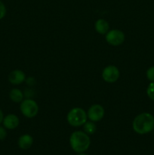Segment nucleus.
I'll return each mask as SVG.
<instances>
[{
    "instance_id": "obj_1",
    "label": "nucleus",
    "mask_w": 154,
    "mask_h": 155,
    "mask_svg": "<svg viewBox=\"0 0 154 155\" xmlns=\"http://www.w3.org/2000/svg\"><path fill=\"white\" fill-rule=\"evenodd\" d=\"M133 130L137 134L149 133L154 129V117L149 113H142L137 115L132 124Z\"/></svg>"
},
{
    "instance_id": "obj_2",
    "label": "nucleus",
    "mask_w": 154,
    "mask_h": 155,
    "mask_svg": "<svg viewBox=\"0 0 154 155\" xmlns=\"http://www.w3.org/2000/svg\"><path fill=\"white\" fill-rule=\"evenodd\" d=\"M69 144L75 152L82 153L87 151L91 145L88 135L82 131H75L69 137Z\"/></svg>"
},
{
    "instance_id": "obj_3",
    "label": "nucleus",
    "mask_w": 154,
    "mask_h": 155,
    "mask_svg": "<svg viewBox=\"0 0 154 155\" xmlns=\"http://www.w3.org/2000/svg\"><path fill=\"white\" fill-rule=\"evenodd\" d=\"M87 114L81 107H74L69 110L66 119L70 126L74 127H79L83 126L87 121Z\"/></svg>"
},
{
    "instance_id": "obj_4",
    "label": "nucleus",
    "mask_w": 154,
    "mask_h": 155,
    "mask_svg": "<svg viewBox=\"0 0 154 155\" xmlns=\"http://www.w3.org/2000/svg\"><path fill=\"white\" fill-rule=\"evenodd\" d=\"M20 108L23 115L28 118L34 117L39 112V106L37 103L32 99H26L21 101Z\"/></svg>"
},
{
    "instance_id": "obj_5",
    "label": "nucleus",
    "mask_w": 154,
    "mask_h": 155,
    "mask_svg": "<svg viewBox=\"0 0 154 155\" xmlns=\"http://www.w3.org/2000/svg\"><path fill=\"white\" fill-rule=\"evenodd\" d=\"M105 35L106 41L113 46H118L122 44L125 39L124 33L119 30H110Z\"/></svg>"
},
{
    "instance_id": "obj_6",
    "label": "nucleus",
    "mask_w": 154,
    "mask_h": 155,
    "mask_svg": "<svg viewBox=\"0 0 154 155\" xmlns=\"http://www.w3.org/2000/svg\"><path fill=\"white\" fill-rule=\"evenodd\" d=\"M119 71L114 65L106 67L102 72V77L104 81L109 83H115L119 78Z\"/></svg>"
},
{
    "instance_id": "obj_7",
    "label": "nucleus",
    "mask_w": 154,
    "mask_h": 155,
    "mask_svg": "<svg viewBox=\"0 0 154 155\" xmlns=\"http://www.w3.org/2000/svg\"><path fill=\"white\" fill-rule=\"evenodd\" d=\"M88 118L92 122L101 120L104 116V109L100 104H93L89 107L87 113Z\"/></svg>"
},
{
    "instance_id": "obj_8",
    "label": "nucleus",
    "mask_w": 154,
    "mask_h": 155,
    "mask_svg": "<svg viewBox=\"0 0 154 155\" xmlns=\"http://www.w3.org/2000/svg\"><path fill=\"white\" fill-rule=\"evenodd\" d=\"M25 74L21 70L12 71L8 75V81L13 85H19L25 80Z\"/></svg>"
},
{
    "instance_id": "obj_9",
    "label": "nucleus",
    "mask_w": 154,
    "mask_h": 155,
    "mask_svg": "<svg viewBox=\"0 0 154 155\" xmlns=\"http://www.w3.org/2000/svg\"><path fill=\"white\" fill-rule=\"evenodd\" d=\"M2 123L5 128L8 129V130H14L18 127L20 121L19 118L16 115L11 114H8L7 116L5 117Z\"/></svg>"
},
{
    "instance_id": "obj_10",
    "label": "nucleus",
    "mask_w": 154,
    "mask_h": 155,
    "mask_svg": "<svg viewBox=\"0 0 154 155\" xmlns=\"http://www.w3.org/2000/svg\"><path fill=\"white\" fill-rule=\"evenodd\" d=\"M33 144V138L30 135L25 134L18 139V146L22 150H27L31 148Z\"/></svg>"
},
{
    "instance_id": "obj_11",
    "label": "nucleus",
    "mask_w": 154,
    "mask_h": 155,
    "mask_svg": "<svg viewBox=\"0 0 154 155\" xmlns=\"http://www.w3.org/2000/svg\"><path fill=\"white\" fill-rule=\"evenodd\" d=\"M95 30L101 35H105L109 31V24L104 19H99L95 22Z\"/></svg>"
},
{
    "instance_id": "obj_12",
    "label": "nucleus",
    "mask_w": 154,
    "mask_h": 155,
    "mask_svg": "<svg viewBox=\"0 0 154 155\" xmlns=\"http://www.w3.org/2000/svg\"><path fill=\"white\" fill-rule=\"evenodd\" d=\"M9 97H10V99L14 102L20 103L23 101L24 95L20 89H13L11 90L10 93H9Z\"/></svg>"
},
{
    "instance_id": "obj_13",
    "label": "nucleus",
    "mask_w": 154,
    "mask_h": 155,
    "mask_svg": "<svg viewBox=\"0 0 154 155\" xmlns=\"http://www.w3.org/2000/svg\"><path fill=\"white\" fill-rule=\"evenodd\" d=\"M97 130L96 125L94 122L92 121H89L87 122L86 121L84 124H83V130L85 133H87L88 135H92L95 133Z\"/></svg>"
},
{
    "instance_id": "obj_14",
    "label": "nucleus",
    "mask_w": 154,
    "mask_h": 155,
    "mask_svg": "<svg viewBox=\"0 0 154 155\" xmlns=\"http://www.w3.org/2000/svg\"><path fill=\"white\" fill-rule=\"evenodd\" d=\"M146 94L151 100L154 101V82H152L148 86L147 89H146Z\"/></svg>"
},
{
    "instance_id": "obj_15",
    "label": "nucleus",
    "mask_w": 154,
    "mask_h": 155,
    "mask_svg": "<svg viewBox=\"0 0 154 155\" xmlns=\"http://www.w3.org/2000/svg\"><path fill=\"white\" fill-rule=\"evenodd\" d=\"M146 77L150 81L154 82V67H151L146 71Z\"/></svg>"
},
{
    "instance_id": "obj_16",
    "label": "nucleus",
    "mask_w": 154,
    "mask_h": 155,
    "mask_svg": "<svg viewBox=\"0 0 154 155\" xmlns=\"http://www.w3.org/2000/svg\"><path fill=\"white\" fill-rule=\"evenodd\" d=\"M6 15V8L2 2L0 1V20L2 19Z\"/></svg>"
},
{
    "instance_id": "obj_17",
    "label": "nucleus",
    "mask_w": 154,
    "mask_h": 155,
    "mask_svg": "<svg viewBox=\"0 0 154 155\" xmlns=\"http://www.w3.org/2000/svg\"><path fill=\"white\" fill-rule=\"evenodd\" d=\"M7 136V132L3 127L0 126V140H4Z\"/></svg>"
},
{
    "instance_id": "obj_18",
    "label": "nucleus",
    "mask_w": 154,
    "mask_h": 155,
    "mask_svg": "<svg viewBox=\"0 0 154 155\" xmlns=\"http://www.w3.org/2000/svg\"><path fill=\"white\" fill-rule=\"evenodd\" d=\"M3 119H4V115H3V112L2 111V110L0 109V124L2 123Z\"/></svg>"
},
{
    "instance_id": "obj_19",
    "label": "nucleus",
    "mask_w": 154,
    "mask_h": 155,
    "mask_svg": "<svg viewBox=\"0 0 154 155\" xmlns=\"http://www.w3.org/2000/svg\"><path fill=\"white\" fill-rule=\"evenodd\" d=\"M77 155H88L87 154H85V153L82 152V153H78V154Z\"/></svg>"
},
{
    "instance_id": "obj_20",
    "label": "nucleus",
    "mask_w": 154,
    "mask_h": 155,
    "mask_svg": "<svg viewBox=\"0 0 154 155\" xmlns=\"http://www.w3.org/2000/svg\"><path fill=\"white\" fill-rule=\"evenodd\" d=\"M153 130H154V129H153Z\"/></svg>"
}]
</instances>
